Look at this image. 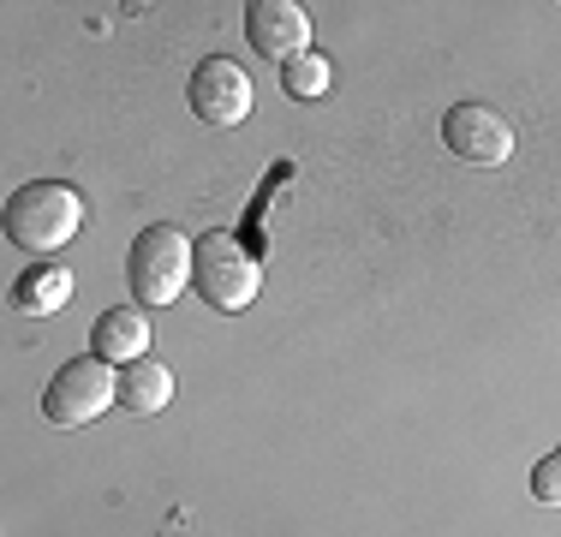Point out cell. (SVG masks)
<instances>
[{
    "instance_id": "cell-1",
    "label": "cell",
    "mask_w": 561,
    "mask_h": 537,
    "mask_svg": "<svg viewBox=\"0 0 561 537\" xmlns=\"http://www.w3.org/2000/svg\"><path fill=\"white\" fill-rule=\"evenodd\" d=\"M197 281V245L173 221H150L131 239L126 287L138 305H180V293Z\"/></svg>"
},
{
    "instance_id": "cell-2",
    "label": "cell",
    "mask_w": 561,
    "mask_h": 537,
    "mask_svg": "<svg viewBox=\"0 0 561 537\" xmlns=\"http://www.w3.org/2000/svg\"><path fill=\"white\" fill-rule=\"evenodd\" d=\"M78 233H84V192H72L66 180H36L12 192L7 239L19 251H66Z\"/></svg>"
},
{
    "instance_id": "cell-3",
    "label": "cell",
    "mask_w": 561,
    "mask_h": 537,
    "mask_svg": "<svg viewBox=\"0 0 561 537\" xmlns=\"http://www.w3.org/2000/svg\"><path fill=\"white\" fill-rule=\"evenodd\" d=\"M108 407H119V370L108 365V358H66V365L55 370V382H48L43 395V419L60 424V430H84L96 424Z\"/></svg>"
},
{
    "instance_id": "cell-4",
    "label": "cell",
    "mask_w": 561,
    "mask_h": 537,
    "mask_svg": "<svg viewBox=\"0 0 561 537\" xmlns=\"http://www.w3.org/2000/svg\"><path fill=\"white\" fill-rule=\"evenodd\" d=\"M192 287H197V299H204L209 311L233 317V311H245V305L257 299L263 268L233 233H204L197 239V281Z\"/></svg>"
},
{
    "instance_id": "cell-5",
    "label": "cell",
    "mask_w": 561,
    "mask_h": 537,
    "mask_svg": "<svg viewBox=\"0 0 561 537\" xmlns=\"http://www.w3.org/2000/svg\"><path fill=\"white\" fill-rule=\"evenodd\" d=\"M443 144H448V156L466 161V168H502V161L514 156V119L490 102H460V107H448V119H443Z\"/></svg>"
},
{
    "instance_id": "cell-6",
    "label": "cell",
    "mask_w": 561,
    "mask_h": 537,
    "mask_svg": "<svg viewBox=\"0 0 561 537\" xmlns=\"http://www.w3.org/2000/svg\"><path fill=\"white\" fill-rule=\"evenodd\" d=\"M185 102H192V114L204 119V126H239V119L251 114V78H245V66H233L227 54L197 60L192 84H185Z\"/></svg>"
},
{
    "instance_id": "cell-7",
    "label": "cell",
    "mask_w": 561,
    "mask_h": 537,
    "mask_svg": "<svg viewBox=\"0 0 561 537\" xmlns=\"http://www.w3.org/2000/svg\"><path fill=\"white\" fill-rule=\"evenodd\" d=\"M245 36L263 60L293 66L299 54H311V12L299 0H251L245 7Z\"/></svg>"
},
{
    "instance_id": "cell-8",
    "label": "cell",
    "mask_w": 561,
    "mask_h": 537,
    "mask_svg": "<svg viewBox=\"0 0 561 537\" xmlns=\"http://www.w3.org/2000/svg\"><path fill=\"white\" fill-rule=\"evenodd\" d=\"M90 353L108 358V365H131V358H150V317L138 305H114L96 317L90 329Z\"/></svg>"
},
{
    "instance_id": "cell-9",
    "label": "cell",
    "mask_w": 561,
    "mask_h": 537,
    "mask_svg": "<svg viewBox=\"0 0 561 537\" xmlns=\"http://www.w3.org/2000/svg\"><path fill=\"white\" fill-rule=\"evenodd\" d=\"M168 400H173V370L162 358H131V365H119V407L131 419H156Z\"/></svg>"
},
{
    "instance_id": "cell-10",
    "label": "cell",
    "mask_w": 561,
    "mask_h": 537,
    "mask_svg": "<svg viewBox=\"0 0 561 537\" xmlns=\"http://www.w3.org/2000/svg\"><path fill=\"white\" fill-rule=\"evenodd\" d=\"M66 299H72V268L66 263H36V268H24V281L12 287V305L31 311V317H55Z\"/></svg>"
},
{
    "instance_id": "cell-11",
    "label": "cell",
    "mask_w": 561,
    "mask_h": 537,
    "mask_svg": "<svg viewBox=\"0 0 561 537\" xmlns=\"http://www.w3.org/2000/svg\"><path fill=\"white\" fill-rule=\"evenodd\" d=\"M335 84V66H329V54H299L293 66H280V90H287L293 102H317L323 90Z\"/></svg>"
},
{
    "instance_id": "cell-12",
    "label": "cell",
    "mask_w": 561,
    "mask_h": 537,
    "mask_svg": "<svg viewBox=\"0 0 561 537\" xmlns=\"http://www.w3.org/2000/svg\"><path fill=\"white\" fill-rule=\"evenodd\" d=\"M531 495H538L543 507H561V448L531 466Z\"/></svg>"
}]
</instances>
